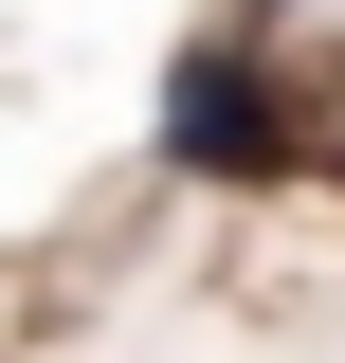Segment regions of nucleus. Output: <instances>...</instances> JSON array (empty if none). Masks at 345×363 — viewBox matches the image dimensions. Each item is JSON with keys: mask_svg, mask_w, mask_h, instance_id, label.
Wrapping results in <instances>:
<instances>
[{"mask_svg": "<svg viewBox=\"0 0 345 363\" xmlns=\"http://www.w3.org/2000/svg\"><path fill=\"white\" fill-rule=\"evenodd\" d=\"M164 164L182 182H291L309 164V91L273 37H182L164 55Z\"/></svg>", "mask_w": 345, "mask_h": 363, "instance_id": "f257e3e1", "label": "nucleus"}, {"mask_svg": "<svg viewBox=\"0 0 345 363\" xmlns=\"http://www.w3.org/2000/svg\"><path fill=\"white\" fill-rule=\"evenodd\" d=\"M273 18H291V0H236V37H273Z\"/></svg>", "mask_w": 345, "mask_h": 363, "instance_id": "f03ea898", "label": "nucleus"}]
</instances>
